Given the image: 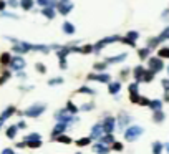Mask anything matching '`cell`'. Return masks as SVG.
Returning a JSON list of instances; mask_svg holds the SVG:
<instances>
[{"label": "cell", "instance_id": "6da1fadb", "mask_svg": "<svg viewBox=\"0 0 169 154\" xmlns=\"http://www.w3.org/2000/svg\"><path fill=\"white\" fill-rule=\"evenodd\" d=\"M149 66H151V72H161L162 70V66H164V65H162V58H151L149 60Z\"/></svg>", "mask_w": 169, "mask_h": 154}, {"label": "cell", "instance_id": "7a4b0ae2", "mask_svg": "<svg viewBox=\"0 0 169 154\" xmlns=\"http://www.w3.org/2000/svg\"><path fill=\"white\" fill-rule=\"evenodd\" d=\"M158 55H159V58H169V48H167V46H166V48H161Z\"/></svg>", "mask_w": 169, "mask_h": 154}, {"label": "cell", "instance_id": "3957f363", "mask_svg": "<svg viewBox=\"0 0 169 154\" xmlns=\"http://www.w3.org/2000/svg\"><path fill=\"white\" fill-rule=\"evenodd\" d=\"M159 40H169V27L166 28L164 32L161 33V37H159Z\"/></svg>", "mask_w": 169, "mask_h": 154}, {"label": "cell", "instance_id": "277c9868", "mask_svg": "<svg viewBox=\"0 0 169 154\" xmlns=\"http://www.w3.org/2000/svg\"><path fill=\"white\" fill-rule=\"evenodd\" d=\"M148 53H149V50H148V48L139 50V56H141V58H146V56H148Z\"/></svg>", "mask_w": 169, "mask_h": 154}, {"label": "cell", "instance_id": "5b68a950", "mask_svg": "<svg viewBox=\"0 0 169 154\" xmlns=\"http://www.w3.org/2000/svg\"><path fill=\"white\" fill-rule=\"evenodd\" d=\"M162 86H164L166 90H169V80H162Z\"/></svg>", "mask_w": 169, "mask_h": 154}, {"label": "cell", "instance_id": "8992f818", "mask_svg": "<svg viewBox=\"0 0 169 154\" xmlns=\"http://www.w3.org/2000/svg\"><path fill=\"white\" fill-rule=\"evenodd\" d=\"M167 73H169V66H167Z\"/></svg>", "mask_w": 169, "mask_h": 154}]
</instances>
